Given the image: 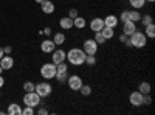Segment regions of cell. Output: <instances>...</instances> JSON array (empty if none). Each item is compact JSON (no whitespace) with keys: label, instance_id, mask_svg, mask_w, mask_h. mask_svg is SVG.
I'll return each mask as SVG.
<instances>
[{"label":"cell","instance_id":"obj_1","mask_svg":"<svg viewBox=\"0 0 155 115\" xmlns=\"http://www.w3.org/2000/svg\"><path fill=\"white\" fill-rule=\"evenodd\" d=\"M85 52L82 48H70L67 52V61L71 64V66H82L85 64Z\"/></svg>","mask_w":155,"mask_h":115},{"label":"cell","instance_id":"obj_2","mask_svg":"<svg viewBox=\"0 0 155 115\" xmlns=\"http://www.w3.org/2000/svg\"><path fill=\"white\" fill-rule=\"evenodd\" d=\"M147 44V36L141 31H135L134 34L129 36V39L126 42L127 47H135V48H143Z\"/></svg>","mask_w":155,"mask_h":115},{"label":"cell","instance_id":"obj_3","mask_svg":"<svg viewBox=\"0 0 155 115\" xmlns=\"http://www.w3.org/2000/svg\"><path fill=\"white\" fill-rule=\"evenodd\" d=\"M41 76L44 79H53L56 76V64L53 62H47L41 67Z\"/></svg>","mask_w":155,"mask_h":115},{"label":"cell","instance_id":"obj_4","mask_svg":"<svg viewBox=\"0 0 155 115\" xmlns=\"http://www.w3.org/2000/svg\"><path fill=\"white\" fill-rule=\"evenodd\" d=\"M23 103H25V106L37 107V106H41V96H39L34 90L33 92H27L23 95Z\"/></svg>","mask_w":155,"mask_h":115},{"label":"cell","instance_id":"obj_5","mask_svg":"<svg viewBox=\"0 0 155 115\" xmlns=\"http://www.w3.org/2000/svg\"><path fill=\"white\" fill-rule=\"evenodd\" d=\"M34 92L41 98H47V96L51 95V92H53V87H51V84H48V83H39V84H36Z\"/></svg>","mask_w":155,"mask_h":115},{"label":"cell","instance_id":"obj_6","mask_svg":"<svg viewBox=\"0 0 155 115\" xmlns=\"http://www.w3.org/2000/svg\"><path fill=\"white\" fill-rule=\"evenodd\" d=\"M67 84H68V87L71 89V90H79L81 86H82L84 83H82V79H81V76H79V75H71V76L68 75Z\"/></svg>","mask_w":155,"mask_h":115},{"label":"cell","instance_id":"obj_7","mask_svg":"<svg viewBox=\"0 0 155 115\" xmlns=\"http://www.w3.org/2000/svg\"><path fill=\"white\" fill-rule=\"evenodd\" d=\"M98 48H99V45L96 44L95 39H87L84 42V52H85V55H96Z\"/></svg>","mask_w":155,"mask_h":115},{"label":"cell","instance_id":"obj_8","mask_svg":"<svg viewBox=\"0 0 155 115\" xmlns=\"http://www.w3.org/2000/svg\"><path fill=\"white\" fill-rule=\"evenodd\" d=\"M129 101L134 107H140L143 106V93L141 92H132L130 96H129Z\"/></svg>","mask_w":155,"mask_h":115},{"label":"cell","instance_id":"obj_9","mask_svg":"<svg viewBox=\"0 0 155 115\" xmlns=\"http://www.w3.org/2000/svg\"><path fill=\"white\" fill-rule=\"evenodd\" d=\"M67 58V52H64L62 48L59 50H53V55H51V59H53V64H59V62H64Z\"/></svg>","mask_w":155,"mask_h":115},{"label":"cell","instance_id":"obj_10","mask_svg":"<svg viewBox=\"0 0 155 115\" xmlns=\"http://www.w3.org/2000/svg\"><path fill=\"white\" fill-rule=\"evenodd\" d=\"M102 28H104V19H101V17H95V19L90 20V30H92L93 33L101 31Z\"/></svg>","mask_w":155,"mask_h":115},{"label":"cell","instance_id":"obj_11","mask_svg":"<svg viewBox=\"0 0 155 115\" xmlns=\"http://www.w3.org/2000/svg\"><path fill=\"white\" fill-rule=\"evenodd\" d=\"M137 31V23L132 22V20H127V22H123V33L126 36H130Z\"/></svg>","mask_w":155,"mask_h":115},{"label":"cell","instance_id":"obj_12","mask_svg":"<svg viewBox=\"0 0 155 115\" xmlns=\"http://www.w3.org/2000/svg\"><path fill=\"white\" fill-rule=\"evenodd\" d=\"M56 48V44L53 42V39H45L41 44V50L44 53H53V50Z\"/></svg>","mask_w":155,"mask_h":115},{"label":"cell","instance_id":"obj_13","mask_svg":"<svg viewBox=\"0 0 155 115\" xmlns=\"http://www.w3.org/2000/svg\"><path fill=\"white\" fill-rule=\"evenodd\" d=\"M41 9H42V12H45V14H53L54 12V3L51 2V0H42Z\"/></svg>","mask_w":155,"mask_h":115},{"label":"cell","instance_id":"obj_14","mask_svg":"<svg viewBox=\"0 0 155 115\" xmlns=\"http://www.w3.org/2000/svg\"><path fill=\"white\" fill-rule=\"evenodd\" d=\"M12 66H14V59H12L9 55H5L2 59H0V67H2L3 70H9V69H12Z\"/></svg>","mask_w":155,"mask_h":115},{"label":"cell","instance_id":"obj_15","mask_svg":"<svg viewBox=\"0 0 155 115\" xmlns=\"http://www.w3.org/2000/svg\"><path fill=\"white\" fill-rule=\"evenodd\" d=\"M120 23V17H116L113 14H109L104 19V27H110V28H116V25Z\"/></svg>","mask_w":155,"mask_h":115},{"label":"cell","instance_id":"obj_16","mask_svg":"<svg viewBox=\"0 0 155 115\" xmlns=\"http://www.w3.org/2000/svg\"><path fill=\"white\" fill-rule=\"evenodd\" d=\"M59 27L62 28V30H71L73 28V19L71 17H62L61 20H59Z\"/></svg>","mask_w":155,"mask_h":115},{"label":"cell","instance_id":"obj_17","mask_svg":"<svg viewBox=\"0 0 155 115\" xmlns=\"http://www.w3.org/2000/svg\"><path fill=\"white\" fill-rule=\"evenodd\" d=\"M6 113H9V115H22V107H20V104H17V103H11V104L8 106Z\"/></svg>","mask_w":155,"mask_h":115},{"label":"cell","instance_id":"obj_18","mask_svg":"<svg viewBox=\"0 0 155 115\" xmlns=\"http://www.w3.org/2000/svg\"><path fill=\"white\" fill-rule=\"evenodd\" d=\"M85 25H87V22H85V19L84 17H74L73 19V27L74 28H78V30H82V28H85Z\"/></svg>","mask_w":155,"mask_h":115},{"label":"cell","instance_id":"obj_19","mask_svg":"<svg viewBox=\"0 0 155 115\" xmlns=\"http://www.w3.org/2000/svg\"><path fill=\"white\" fill-rule=\"evenodd\" d=\"M150 90H152V87H150V84H149L147 81L140 83V86H138V92H141L143 95H147V93H150Z\"/></svg>","mask_w":155,"mask_h":115},{"label":"cell","instance_id":"obj_20","mask_svg":"<svg viewBox=\"0 0 155 115\" xmlns=\"http://www.w3.org/2000/svg\"><path fill=\"white\" fill-rule=\"evenodd\" d=\"M101 34L106 37V41H109V39H112V37L115 36V28H110V27H104L101 30Z\"/></svg>","mask_w":155,"mask_h":115},{"label":"cell","instance_id":"obj_21","mask_svg":"<svg viewBox=\"0 0 155 115\" xmlns=\"http://www.w3.org/2000/svg\"><path fill=\"white\" fill-rule=\"evenodd\" d=\"M146 36H147V39H153V37H155V25L153 23H149V25H146Z\"/></svg>","mask_w":155,"mask_h":115},{"label":"cell","instance_id":"obj_22","mask_svg":"<svg viewBox=\"0 0 155 115\" xmlns=\"http://www.w3.org/2000/svg\"><path fill=\"white\" fill-rule=\"evenodd\" d=\"M53 42L56 45H62V44H65V34L64 33H56L53 36Z\"/></svg>","mask_w":155,"mask_h":115},{"label":"cell","instance_id":"obj_23","mask_svg":"<svg viewBox=\"0 0 155 115\" xmlns=\"http://www.w3.org/2000/svg\"><path fill=\"white\" fill-rule=\"evenodd\" d=\"M140 17H141V14H140V11L138 9H132V11H129V20H132V22H140Z\"/></svg>","mask_w":155,"mask_h":115},{"label":"cell","instance_id":"obj_24","mask_svg":"<svg viewBox=\"0 0 155 115\" xmlns=\"http://www.w3.org/2000/svg\"><path fill=\"white\" fill-rule=\"evenodd\" d=\"M129 3H130V6H132L134 9H140V8L144 6L146 0H129Z\"/></svg>","mask_w":155,"mask_h":115},{"label":"cell","instance_id":"obj_25","mask_svg":"<svg viewBox=\"0 0 155 115\" xmlns=\"http://www.w3.org/2000/svg\"><path fill=\"white\" fill-rule=\"evenodd\" d=\"M140 22L143 23V27H146V25H149V23H153V17L150 14H144V16L140 17Z\"/></svg>","mask_w":155,"mask_h":115},{"label":"cell","instance_id":"obj_26","mask_svg":"<svg viewBox=\"0 0 155 115\" xmlns=\"http://www.w3.org/2000/svg\"><path fill=\"white\" fill-rule=\"evenodd\" d=\"M64 72H68V66L65 64V61L56 64V73H64Z\"/></svg>","mask_w":155,"mask_h":115},{"label":"cell","instance_id":"obj_27","mask_svg":"<svg viewBox=\"0 0 155 115\" xmlns=\"http://www.w3.org/2000/svg\"><path fill=\"white\" fill-rule=\"evenodd\" d=\"M93 39L96 41V44H98V45H101V44H106V42H107V41H106V37L101 34V31H96V33H95V37H93Z\"/></svg>","mask_w":155,"mask_h":115},{"label":"cell","instance_id":"obj_28","mask_svg":"<svg viewBox=\"0 0 155 115\" xmlns=\"http://www.w3.org/2000/svg\"><path fill=\"white\" fill-rule=\"evenodd\" d=\"M79 92H81V95L82 96H88L90 93H92V87H90V86H81V89H79Z\"/></svg>","mask_w":155,"mask_h":115},{"label":"cell","instance_id":"obj_29","mask_svg":"<svg viewBox=\"0 0 155 115\" xmlns=\"http://www.w3.org/2000/svg\"><path fill=\"white\" fill-rule=\"evenodd\" d=\"M54 78L59 81V83H67V78H68V72H64V73H56Z\"/></svg>","mask_w":155,"mask_h":115},{"label":"cell","instance_id":"obj_30","mask_svg":"<svg viewBox=\"0 0 155 115\" xmlns=\"http://www.w3.org/2000/svg\"><path fill=\"white\" fill-rule=\"evenodd\" d=\"M85 64L87 66H95L96 64V55H87L85 56Z\"/></svg>","mask_w":155,"mask_h":115},{"label":"cell","instance_id":"obj_31","mask_svg":"<svg viewBox=\"0 0 155 115\" xmlns=\"http://www.w3.org/2000/svg\"><path fill=\"white\" fill-rule=\"evenodd\" d=\"M34 89H36V84L31 83V81H27V83L23 84V90H25V92H33Z\"/></svg>","mask_w":155,"mask_h":115},{"label":"cell","instance_id":"obj_32","mask_svg":"<svg viewBox=\"0 0 155 115\" xmlns=\"http://www.w3.org/2000/svg\"><path fill=\"white\" fill-rule=\"evenodd\" d=\"M33 113H34V107L27 106L25 109H22V115H33Z\"/></svg>","mask_w":155,"mask_h":115},{"label":"cell","instance_id":"obj_33","mask_svg":"<svg viewBox=\"0 0 155 115\" xmlns=\"http://www.w3.org/2000/svg\"><path fill=\"white\" fill-rule=\"evenodd\" d=\"M150 103H152V98H150V93H147V95H143V104L149 106Z\"/></svg>","mask_w":155,"mask_h":115},{"label":"cell","instance_id":"obj_34","mask_svg":"<svg viewBox=\"0 0 155 115\" xmlns=\"http://www.w3.org/2000/svg\"><path fill=\"white\" fill-rule=\"evenodd\" d=\"M78 16H79V12H78V9H76V8H71V9L68 11V17L74 19V17H78Z\"/></svg>","mask_w":155,"mask_h":115},{"label":"cell","instance_id":"obj_35","mask_svg":"<svg viewBox=\"0 0 155 115\" xmlns=\"http://www.w3.org/2000/svg\"><path fill=\"white\" fill-rule=\"evenodd\" d=\"M120 17H121V22H127L129 20V11H123Z\"/></svg>","mask_w":155,"mask_h":115},{"label":"cell","instance_id":"obj_36","mask_svg":"<svg viewBox=\"0 0 155 115\" xmlns=\"http://www.w3.org/2000/svg\"><path fill=\"white\" fill-rule=\"evenodd\" d=\"M41 33H42V34H45V36L48 37V36L51 34V28H50V27H47V28H44V30H42Z\"/></svg>","mask_w":155,"mask_h":115},{"label":"cell","instance_id":"obj_37","mask_svg":"<svg viewBox=\"0 0 155 115\" xmlns=\"http://www.w3.org/2000/svg\"><path fill=\"white\" fill-rule=\"evenodd\" d=\"M37 113H39V115H47V113H48V110H47L45 107H41V109L37 110Z\"/></svg>","mask_w":155,"mask_h":115},{"label":"cell","instance_id":"obj_38","mask_svg":"<svg viewBox=\"0 0 155 115\" xmlns=\"http://www.w3.org/2000/svg\"><path fill=\"white\" fill-rule=\"evenodd\" d=\"M127 39H129V36H126L124 33H123V36H120V42H124V44H126Z\"/></svg>","mask_w":155,"mask_h":115},{"label":"cell","instance_id":"obj_39","mask_svg":"<svg viewBox=\"0 0 155 115\" xmlns=\"http://www.w3.org/2000/svg\"><path fill=\"white\" fill-rule=\"evenodd\" d=\"M11 50H12V48H11L9 45H6V47H3V52H5V55H9V53H11Z\"/></svg>","mask_w":155,"mask_h":115},{"label":"cell","instance_id":"obj_40","mask_svg":"<svg viewBox=\"0 0 155 115\" xmlns=\"http://www.w3.org/2000/svg\"><path fill=\"white\" fill-rule=\"evenodd\" d=\"M3 84H5V78H3V76H2V75H0V89H2V87H3Z\"/></svg>","mask_w":155,"mask_h":115},{"label":"cell","instance_id":"obj_41","mask_svg":"<svg viewBox=\"0 0 155 115\" xmlns=\"http://www.w3.org/2000/svg\"><path fill=\"white\" fill-rule=\"evenodd\" d=\"M5 56V52H3V47H0V59Z\"/></svg>","mask_w":155,"mask_h":115},{"label":"cell","instance_id":"obj_42","mask_svg":"<svg viewBox=\"0 0 155 115\" xmlns=\"http://www.w3.org/2000/svg\"><path fill=\"white\" fill-rule=\"evenodd\" d=\"M36 3H39V5H41V3H42V0H36Z\"/></svg>","mask_w":155,"mask_h":115},{"label":"cell","instance_id":"obj_43","mask_svg":"<svg viewBox=\"0 0 155 115\" xmlns=\"http://www.w3.org/2000/svg\"><path fill=\"white\" fill-rule=\"evenodd\" d=\"M146 2H150L152 3V2H155V0H146Z\"/></svg>","mask_w":155,"mask_h":115},{"label":"cell","instance_id":"obj_44","mask_svg":"<svg viewBox=\"0 0 155 115\" xmlns=\"http://www.w3.org/2000/svg\"><path fill=\"white\" fill-rule=\"evenodd\" d=\"M2 72H3V69H2V67H0V75H2Z\"/></svg>","mask_w":155,"mask_h":115},{"label":"cell","instance_id":"obj_45","mask_svg":"<svg viewBox=\"0 0 155 115\" xmlns=\"http://www.w3.org/2000/svg\"><path fill=\"white\" fill-rule=\"evenodd\" d=\"M0 95H2V92H0Z\"/></svg>","mask_w":155,"mask_h":115}]
</instances>
